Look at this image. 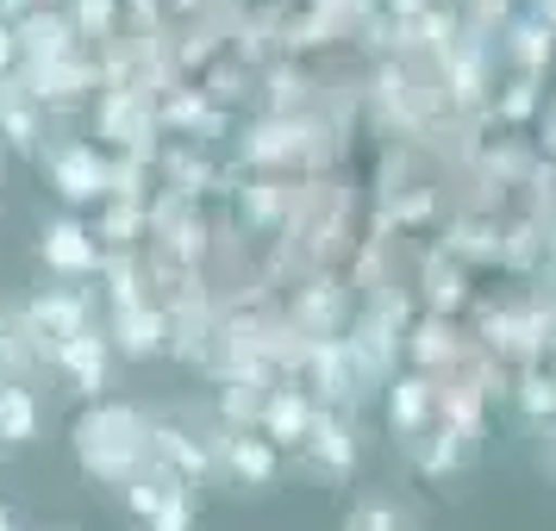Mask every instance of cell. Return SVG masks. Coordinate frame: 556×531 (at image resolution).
Wrapping results in <instances>:
<instances>
[{"mask_svg": "<svg viewBox=\"0 0 556 531\" xmlns=\"http://www.w3.org/2000/svg\"><path fill=\"white\" fill-rule=\"evenodd\" d=\"M45 263H51V269H94V244H88V231L70 226V219L51 226L45 231Z\"/></svg>", "mask_w": 556, "mask_h": 531, "instance_id": "obj_1", "label": "cell"}, {"mask_svg": "<svg viewBox=\"0 0 556 531\" xmlns=\"http://www.w3.org/2000/svg\"><path fill=\"white\" fill-rule=\"evenodd\" d=\"M56 188H63V201H94L101 194V163H94V151L56 156Z\"/></svg>", "mask_w": 556, "mask_h": 531, "instance_id": "obj_2", "label": "cell"}, {"mask_svg": "<svg viewBox=\"0 0 556 531\" xmlns=\"http://www.w3.org/2000/svg\"><path fill=\"white\" fill-rule=\"evenodd\" d=\"M63 369H76V381L88 388V394H94V388L106 381V351H101V338H88V331H81V338H63Z\"/></svg>", "mask_w": 556, "mask_h": 531, "instance_id": "obj_3", "label": "cell"}, {"mask_svg": "<svg viewBox=\"0 0 556 531\" xmlns=\"http://www.w3.org/2000/svg\"><path fill=\"white\" fill-rule=\"evenodd\" d=\"M38 431V406L26 388H0V444H26Z\"/></svg>", "mask_w": 556, "mask_h": 531, "instance_id": "obj_4", "label": "cell"}, {"mask_svg": "<svg viewBox=\"0 0 556 531\" xmlns=\"http://www.w3.org/2000/svg\"><path fill=\"white\" fill-rule=\"evenodd\" d=\"M63 38H70V31H63V20H45V13H38V20H26V26H20V51L26 56H63Z\"/></svg>", "mask_w": 556, "mask_h": 531, "instance_id": "obj_5", "label": "cell"}, {"mask_svg": "<svg viewBox=\"0 0 556 531\" xmlns=\"http://www.w3.org/2000/svg\"><path fill=\"white\" fill-rule=\"evenodd\" d=\"M238 469H244L251 481H263L276 463H269V451H263V444H238Z\"/></svg>", "mask_w": 556, "mask_h": 531, "instance_id": "obj_6", "label": "cell"}, {"mask_svg": "<svg viewBox=\"0 0 556 531\" xmlns=\"http://www.w3.org/2000/svg\"><path fill=\"white\" fill-rule=\"evenodd\" d=\"M269 426H276L281 438H288V431H301V426H306V406H301V401H276V413H269Z\"/></svg>", "mask_w": 556, "mask_h": 531, "instance_id": "obj_7", "label": "cell"}, {"mask_svg": "<svg viewBox=\"0 0 556 531\" xmlns=\"http://www.w3.org/2000/svg\"><path fill=\"white\" fill-rule=\"evenodd\" d=\"M156 531H188V501H181V494L156 513Z\"/></svg>", "mask_w": 556, "mask_h": 531, "instance_id": "obj_8", "label": "cell"}, {"mask_svg": "<svg viewBox=\"0 0 556 531\" xmlns=\"http://www.w3.org/2000/svg\"><path fill=\"white\" fill-rule=\"evenodd\" d=\"M13 56H20V31H13V26H0V69H7Z\"/></svg>", "mask_w": 556, "mask_h": 531, "instance_id": "obj_9", "label": "cell"}, {"mask_svg": "<svg viewBox=\"0 0 556 531\" xmlns=\"http://www.w3.org/2000/svg\"><path fill=\"white\" fill-rule=\"evenodd\" d=\"M0 531H13V519H7V506H0Z\"/></svg>", "mask_w": 556, "mask_h": 531, "instance_id": "obj_10", "label": "cell"}]
</instances>
